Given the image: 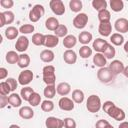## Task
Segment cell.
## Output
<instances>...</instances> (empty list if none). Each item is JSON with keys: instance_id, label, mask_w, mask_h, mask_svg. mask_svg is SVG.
<instances>
[{"instance_id": "obj_1", "label": "cell", "mask_w": 128, "mask_h": 128, "mask_svg": "<svg viewBox=\"0 0 128 128\" xmlns=\"http://www.w3.org/2000/svg\"><path fill=\"white\" fill-rule=\"evenodd\" d=\"M102 109L108 116L116 121H123L126 117L124 110L117 107L112 101H105L102 104Z\"/></svg>"}, {"instance_id": "obj_2", "label": "cell", "mask_w": 128, "mask_h": 128, "mask_svg": "<svg viewBox=\"0 0 128 128\" xmlns=\"http://www.w3.org/2000/svg\"><path fill=\"white\" fill-rule=\"evenodd\" d=\"M86 108L91 113L98 112L102 108V103H101L100 97L97 96V95H95V94L90 95L87 98V101H86Z\"/></svg>"}, {"instance_id": "obj_3", "label": "cell", "mask_w": 128, "mask_h": 128, "mask_svg": "<svg viewBox=\"0 0 128 128\" xmlns=\"http://www.w3.org/2000/svg\"><path fill=\"white\" fill-rule=\"evenodd\" d=\"M43 81L46 85H55L56 75H55V67L52 65H47L42 70Z\"/></svg>"}, {"instance_id": "obj_4", "label": "cell", "mask_w": 128, "mask_h": 128, "mask_svg": "<svg viewBox=\"0 0 128 128\" xmlns=\"http://www.w3.org/2000/svg\"><path fill=\"white\" fill-rule=\"evenodd\" d=\"M114 76L115 75L112 73V71L108 67L100 68L97 71V78H98V80L101 83H104V84H107V83L111 82L114 79Z\"/></svg>"}, {"instance_id": "obj_5", "label": "cell", "mask_w": 128, "mask_h": 128, "mask_svg": "<svg viewBox=\"0 0 128 128\" xmlns=\"http://www.w3.org/2000/svg\"><path fill=\"white\" fill-rule=\"evenodd\" d=\"M45 13V8L43 5L36 4L32 7V9L29 12V19L32 22H37L40 20V18L44 15Z\"/></svg>"}, {"instance_id": "obj_6", "label": "cell", "mask_w": 128, "mask_h": 128, "mask_svg": "<svg viewBox=\"0 0 128 128\" xmlns=\"http://www.w3.org/2000/svg\"><path fill=\"white\" fill-rule=\"evenodd\" d=\"M49 6L51 11L57 16H61L65 13V5L61 0H51L49 2Z\"/></svg>"}, {"instance_id": "obj_7", "label": "cell", "mask_w": 128, "mask_h": 128, "mask_svg": "<svg viewBox=\"0 0 128 128\" xmlns=\"http://www.w3.org/2000/svg\"><path fill=\"white\" fill-rule=\"evenodd\" d=\"M88 23V16L86 13H79L73 19V26L77 29H83Z\"/></svg>"}, {"instance_id": "obj_8", "label": "cell", "mask_w": 128, "mask_h": 128, "mask_svg": "<svg viewBox=\"0 0 128 128\" xmlns=\"http://www.w3.org/2000/svg\"><path fill=\"white\" fill-rule=\"evenodd\" d=\"M33 80V72L31 70H23L18 76V83L22 86L28 85Z\"/></svg>"}, {"instance_id": "obj_9", "label": "cell", "mask_w": 128, "mask_h": 128, "mask_svg": "<svg viewBox=\"0 0 128 128\" xmlns=\"http://www.w3.org/2000/svg\"><path fill=\"white\" fill-rule=\"evenodd\" d=\"M58 106L63 111H72L74 109V101L66 96L62 97L58 101Z\"/></svg>"}, {"instance_id": "obj_10", "label": "cell", "mask_w": 128, "mask_h": 128, "mask_svg": "<svg viewBox=\"0 0 128 128\" xmlns=\"http://www.w3.org/2000/svg\"><path fill=\"white\" fill-rule=\"evenodd\" d=\"M46 128H63L64 127V121L60 118L50 116L45 121Z\"/></svg>"}, {"instance_id": "obj_11", "label": "cell", "mask_w": 128, "mask_h": 128, "mask_svg": "<svg viewBox=\"0 0 128 128\" xmlns=\"http://www.w3.org/2000/svg\"><path fill=\"white\" fill-rule=\"evenodd\" d=\"M15 19L14 13L12 11H4L0 13V27L5 26L6 24H11L13 23Z\"/></svg>"}, {"instance_id": "obj_12", "label": "cell", "mask_w": 128, "mask_h": 128, "mask_svg": "<svg viewBox=\"0 0 128 128\" xmlns=\"http://www.w3.org/2000/svg\"><path fill=\"white\" fill-rule=\"evenodd\" d=\"M28 46H29V39L26 36L22 35V36L18 37V39L15 43V48L18 52L24 53L28 49Z\"/></svg>"}, {"instance_id": "obj_13", "label": "cell", "mask_w": 128, "mask_h": 128, "mask_svg": "<svg viewBox=\"0 0 128 128\" xmlns=\"http://www.w3.org/2000/svg\"><path fill=\"white\" fill-rule=\"evenodd\" d=\"M114 28L120 34L127 33L128 32V20L126 18H118L114 23Z\"/></svg>"}, {"instance_id": "obj_14", "label": "cell", "mask_w": 128, "mask_h": 128, "mask_svg": "<svg viewBox=\"0 0 128 128\" xmlns=\"http://www.w3.org/2000/svg\"><path fill=\"white\" fill-rule=\"evenodd\" d=\"M108 68L112 71V73L114 75H117V74L123 73L125 66H124V64H123L122 61H120V60H113L109 64V67Z\"/></svg>"}, {"instance_id": "obj_15", "label": "cell", "mask_w": 128, "mask_h": 128, "mask_svg": "<svg viewBox=\"0 0 128 128\" xmlns=\"http://www.w3.org/2000/svg\"><path fill=\"white\" fill-rule=\"evenodd\" d=\"M63 59L67 64H75L77 61V54L74 50L72 49H67L64 53H63Z\"/></svg>"}, {"instance_id": "obj_16", "label": "cell", "mask_w": 128, "mask_h": 128, "mask_svg": "<svg viewBox=\"0 0 128 128\" xmlns=\"http://www.w3.org/2000/svg\"><path fill=\"white\" fill-rule=\"evenodd\" d=\"M98 32L100 33V35L107 37V36H111L112 33V24L110 22H106V23H100L99 27H98Z\"/></svg>"}, {"instance_id": "obj_17", "label": "cell", "mask_w": 128, "mask_h": 128, "mask_svg": "<svg viewBox=\"0 0 128 128\" xmlns=\"http://www.w3.org/2000/svg\"><path fill=\"white\" fill-rule=\"evenodd\" d=\"M108 44V42L102 38H96L93 43H92V48L97 52V53H102L106 47V45Z\"/></svg>"}, {"instance_id": "obj_18", "label": "cell", "mask_w": 128, "mask_h": 128, "mask_svg": "<svg viewBox=\"0 0 128 128\" xmlns=\"http://www.w3.org/2000/svg\"><path fill=\"white\" fill-rule=\"evenodd\" d=\"M56 91L60 96H66L71 92V85L67 82H61L56 86Z\"/></svg>"}, {"instance_id": "obj_19", "label": "cell", "mask_w": 128, "mask_h": 128, "mask_svg": "<svg viewBox=\"0 0 128 128\" xmlns=\"http://www.w3.org/2000/svg\"><path fill=\"white\" fill-rule=\"evenodd\" d=\"M58 43H59V38L56 35H51V34L45 35V42H44L45 47L53 48V47H56Z\"/></svg>"}, {"instance_id": "obj_20", "label": "cell", "mask_w": 128, "mask_h": 128, "mask_svg": "<svg viewBox=\"0 0 128 128\" xmlns=\"http://www.w3.org/2000/svg\"><path fill=\"white\" fill-rule=\"evenodd\" d=\"M19 116L22 118V119H31L33 118L34 116V111L33 109L30 107V106H23L20 108L19 110Z\"/></svg>"}, {"instance_id": "obj_21", "label": "cell", "mask_w": 128, "mask_h": 128, "mask_svg": "<svg viewBox=\"0 0 128 128\" xmlns=\"http://www.w3.org/2000/svg\"><path fill=\"white\" fill-rule=\"evenodd\" d=\"M8 100H9V104L12 106V107H20L21 104H22V97L17 94V93H11L9 96H8Z\"/></svg>"}, {"instance_id": "obj_22", "label": "cell", "mask_w": 128, "mask_h": 128, "mask_svg": "<svg viewBox=\"0 0 128 128\" xmlns=\"http://www.w3.org/2000/svg\"><path fill=\"white\" fill-rule=\"evenodd\" d=\"M54 57H55L54 52L50 49H45V50L41 51V53H40V59L45 63L52 62L54 60Z\"/></svg>"}, {"instance_id": "obj_23", "label": "cell", "mask_w": 128, "mask_h": 128, "mask_svg": "<svg viewBox=\"0 0 128 128\" xmlns=\"http://www.w3.org/2000/svg\"><path fill=\"white\" fill-rule=\"evenodd\" d=\"M106 62H107V59H106V57L102 53H96L93 56V63L97 67H100V68L105 67Z\"/></svg>"}, {"instance_id": "obj_24", "label": "cell", "mask_w": 128, "mask_h": 128, "mask_svg": "<svg viewBox=\"0 0 128 128\" xmlns=\"http://www.w3.org/2000/svg\"><path fill=\"white\" fill-rule=\"evenodd\" d=\"M92 38H93V36L90 32L82 31V32H80V34L78 36V41L83 45H88L92 41Z\"/></svg>"}, {"instance_id": "obj_25", "label": "cell", "mask_w": 128, "mask_h": 128, "mask_svg": "<svg viewBox=\"0 0 128 128\" xmlns=\"http://www.w3.org/2000/svg\"><path fill=\"white\" fill-rule=\"evenodd\" d=\"M18 34H19V29H17L14 26H8L5 29V36L8 40L16 39L18 37Z\"/></svg>"}, {"instance_id": "obj_26", "label": "cell", "mask_w": 128, "mask_h": 128, "mask_svg": "<svg viewBox=\"0 0 128 128\" xmlns=\"http://www.w3.org/2000/svg\"><path fill=\"white\" fill-rule=\"evenodd\" d=\"M59 21L56 17H49L45 21V27L50 31H55L59 26Z\"/></svg>"}, {"instance_id": "obj_27", "label": "cell", "mask_w": 128, "mask_h": 128, "mask_svg": "<svg viewBox=\"0 0 128 128\" xmlns=\"http://www.w3.org/2000/svg\"><path fill=\"white\" fill-rule=\"evenodd\" d=\"M77 38L74 35H67L64 39H63V45L65 48L67 49H71L73 48L76 44H77Z\"/></svg>"}, {"instance_id": "obj_28", "label": "cell", "mask_w": 128, "mask_h": 128, "mask_svg": "<svg viewBox=\"0 0 128 128\" xmlns=\"http://www.w3.org/2000/svg\"><path fill=\"white\" fill-rule=\"evenodd\" d=\"M102 54L106 57V59H112L115 57V54H116V50L114 48V46L110 43H108L104 49V51L102 52Z\"/></svg>"}, {"instance_id": "obj_29", "label": "cell", "mask_w": 128, "mask_h": 128, "mask_svg": "<svg viewBox=\"0 0 128 128\" xmlns=\"http://www.w3.org/2000/svg\"><path fill=\"white\" fill-rule=\"evenodd\" d=\"M84 97H85V95H84V92L82 90H80V89L73 90V92H72V100L75 103H77V104L82 103L84 101Z\"/></svg>"}, {"instance_id": "obj_30", "label": "cell", "mask_w": 128, "mask_h": 128, "mask_svg": "<svg viewBox=\"0 0 128 128\" xmlns=\"http://www.w3.org/2000/svg\"><path fill=\"white\" fill-rule=\"evenodd\" d=\"M18 66L20 68H26L30 64V56L26 53H22L19 55V61H18Z\"/></svg>"}, {"instance_id": "obj_31", "label": "cell", "mask_w": 128, "mask_h": 128, "mask_svg": "<svg viewBox=\"0 0 128 128\" xmlns=\"http://www.w3.org/2000/svg\"><path fill=\"white\" fill-rule=\"evenodd\" d=\"M45 35L42 33H34L32 36V43L36 46H44Z\"/></svg>"}, {"instance_id": "obj_32", "label": "cell", "mask_w": 128, "mask_h": 128, "mask_svg": "<svg viewBox=\"0 0 128 128\" xmlns=\"http://www.w3.org/2000/svg\"><path fill=\"white\" fill-rule=\"evenodd\" d=\"M110 41H111L112 45L120 46V45H122L124 43V37L120 33H114V34H112L110 36Z\"/></svg>"}, {"instance_id": "obj_33", "label": "cell", "mask_w": 128, "mask_h": 128, "mask_svg": "<svg viewBox=\"0 0 128 128\" xmlns=\"http://www.w3.org/2000/svg\"><path fill=\"white\" fill-rule=\"evenodd\" d=\"M5 59L9 64H16L19 61V55L16 51H8L6 53Z\"/></svg>"}, {"instance_id": "obj_34", "label": "cell", "mask_w": 128, "mask_h": 128, "mask_svg": "<svg viewBox=\"0 0 128 128\" xmlns=\"http://www.w3.org/2000/svg\"><path fill=\"white\" fill-rule=\"evenodd\" d=\"M56 86L55 85H46V87L44 88L43 94L47 99H52L55 94H56Z\"/></svg>"}, {"instance_id": "obj_35", "label": "cell", "mask_w": 128, "mask_h": 128, "mask_svg": "<svg viewBox=\"0 0 128 128\" xmlns=\"http://www.w3.org/2000/svg\"><path fill=\"white\" fill-rule=\"evenodd\" d=\"M110 19H111V14L107 9H104L98 12V20L100 21V23L110 22Z\"/></svg>"}, {"instance_id": "obj_36", "label": "cell", "mask_w": 128, "mask_h": 128, "mask_svg": "<svg viewBox=\"0 0 128 128\" xmlns=\"http://www.w3.org/2000/svg\"><path fill=\"white\" fill-rule=\"evenodd\" d=\"M34 92H35V91H34V89H33L32 87L26 86V87H23V88L21 89V91H20V96L22 97V99H23L24 101H27V102H28L30 96H31L32 93H34Z\"/></svg>"}, {"instance_id": "obj_37", "label": "cell", "mask_w": 128, "mask_h": 128, "mask_svg": "<svg viewBox=\"0 0 128 128\" xmlns=\"http://www.w3.org/2000/svg\"><path fill=\"white\" fill-rule=\"evenodd\" d=\"M69 7H70V10L72 12H80L82 7H83V4H82V1L81 0H70L69 1Z\"/></svg>"}, {"instance_id": "obj_38", "label": "cell", "mask_w": 128, "mask_h": 128, "mask_svg": "<svg viewBox=\"0 0 128 128\" xmlns=\"http://www.w3.org/2000/svg\"><path fill=\"white\" fill-rule=\"evenodd\" d=\"M109 4L114 12H120L124 8V2L122 0H110Z\"/></svg>"}, {"instance_id": "obj_39", "label": "cell", "mask_w": 128, "mask_h": 128, "mask_svg": "<svg viewBox=\"0 0 128 128\" xmlns=\"http://www.w3.org/2000/svg\"><path fill=\"white\" fill-rule=\"evenodd\" d=\"M54 35H56L58 38H65L68 35V28L64 24H60L58 28L54 31Z\"/></svg>"}, {"instance_id": "obj_40", "label": "cell", "mask_w": 128, "mask_h": 128, "mask_svg": "<svg viewBox=\"0 0 128 128\" xmlns=\"http://www.w3.org/2000/svg\"><path fill=\"white\" fill-rule=\"evenodd\" d=\"M79 55L83 59H87L92 55V48H90L88 45H83L79 49Z\"/></svg>"}, {"instance_id": "obj_41", "label": "cell", "mask_w": 128, "mask_h": 128, "mask_svg": "<svg viewBox=\"0 0 128 128\" xmlns=\"http://www.w3.org/2000/svg\"><path fill=\"white\" fill-rule=\"evenodd\" d=\"M92 6L95 10L98 12L101 10H104L107 8V1L106 0H93L92 1Z\"/></svg>"}, {"instance_id": "obj_42", "label": "cell", "mask_w": 128, "mask_h": 128, "mask_svg": "<svg viewBox=\"0 0 128 128\" xmlns=\"http://www.w3.org/2000/svg\"><path fill=\"white\" fill-rule=\"evenodd\" d=\"M28 103H29L31 106H33V107L38 106V105L41 103V96H40V94H38L37 92L32 93V95L30 96V98H29V100H28Z\"/></svg>"}, {"instance_id": "obj_43", "label": "cell", "mask_w": 128, "mask_h": 128, "mask_svg": "<svg viewBox=\"0 0 128 128\" xmlns=\"http://www.w3.org/2000/svg\"><path fill=\"white\" fill-rule=\"evenodd\" d=\"M41 109L45 112H51L53 109H54V103L49 100V99H46L44 101H42L41 103Z\"/></svg>"}, {"instance_id": "obj_44", "label": "cell", "mask_w": 128, "mask_h": 128, "mask_svg": "<svg viewBox=\"0 0 128 128\" xmlns=\"http://www.w3.org/2000/svg\"><path fill=\"white\" fill-rule=\"evenodd\" d=\"M34 29H35V27H34L33 24H24V25L20 26L19 32L22 33L23 35L24 34H30V33H32L34 31Z\"/></svg>"}, {"instance_id": "obj_45", "label": "cell", "mask_w": 128, "mask_h": 128, "mask_svg": "<svg viewBox=\"0 0 128 128\" xmlns=\"http://www.w3.org/2000/svg\"><path fill=\"white\" fill-rule=\"evenodd\" d=\"M11 92V88L9 86V84L6 81H2L0 83V95H5L7 96L9 93Z\"/></svg>"}, {"instance_id": "obj_46", "label": "cell", "mask_w": 128, "mask_h": 128, "mask_svg": "<svg viewBox=\"0 0 128 128\" xmlns=\"http://www.w3.org/2000/svg\"><path fill=\"white\" fill-rule=\"evenodd\" d=\"M63 121H64V127L65 128H76V122L73 118L67 117Z\"/></svg>"}, {"instance_id": "obj_47", "label": "cell", "mask_w": 128, "mask_h": 128, "mask_svg": "<svg viewBox=\"0 0 128 128\" xmlns=\"http://www.w3.org/2000/svg\"><path fill=\"white\" fill-rule=\"evenodd\" d=\"M6 82L9 84V86H10V88H11V91L16 90V88H17V86H18V82H17L16 79H14V78H7Z\"/></svg>"}, {"instance_id": "obj_48", "label": "cell", "mask_w": 128, "mask_h": 128, "mask_svg": "<svg viewBox=\"0 0 128 128\" xmlns=\"http://www.w3.org/2000/svg\"><path fill=\"white\" fill-rule=\"evenodd\" d=\"M0 5L3 8H12L14 5V2H13V0H1Z\"/></svg>"}, {"instance_id": "obj_49", "label": "cell", "mask_w": 128, "mask_h": 128, "mask_svg": "<svg viewBox=\"0 0 128 128\" xmlns=\"http://www.w3.org/2000/svg\"><path fill=\"white\" fill-rule=\"evenodd\" d=\"M9 103V100H8V96H5V95H0V108L3 109L4 107L7 106V104Z\"/></svg>"}, {"instance_id": "obj_50", "label": "cell", "mask_w": 128, "mask_h": 128, "mask_svg": "<svg viewBox=\"0 0 128 128\" xmlns=\"http://www.w3.org/2000/svg\"><path fill=\"white\" fill-rule=\"evenodd\" d=\"M108 123H109V122H108L107 120L100 119V120H98V121L96 122V124H95V128H105L106 125H107Z\"/></svg>"}, {"instance_id": "obj_51", "label": "cell", "mask_w": 128, "mask_h": 128, "mask_svg": "<svg viewBox=\"0 0 128 128\" xmlns=\"http://www.w3.org/2000/svg\"><path fill=\"white\" fill-rule=\"evenodd\" d=\"M7 75H8V70L4 67H1L0 68V80L5 79L7 77Z\"/></svg>"}, {"instance_id": "obj_52", "label": "cell", "mask_w": 128, "mask_h": 128, "mask_svg": "<svg viewBox=\"0 0 128 128\" xmlns=\"http://www.w3.org/2000/svg\"><path fill=\"white\" fill-rule=\"evenodd\" d=\"M118 128H128V122H127V121H122V122L119 124Z\"/></svg>"}, {"instance_id": "obj_53", "label": "cell", "mask_w": 128, "mask_h": 128, "mask_svg": "<svg viewBox=\"0 0 128 128\" xmlns=\"http://www.w3.org/2000/svg\"><path fill=\"white\" fill-rule=\"evenodd\" d=\"M123 74L125 75V77H127L128 78V65L124 68V71H123Z\"/></svg>"}, {"instance_id": "obj_54", "label": "cell", "mask_w": 128, "mask_h": 128, "mask_svg": "<svg viewBox=\"0 0 128 128\" xmlns=\"http://www.w3.org/2000/svg\"><path fill=\"white\" fill-rule=\"evenodd\" d=\"M124 51L126 53H128V41H126L125 44H124Z\"/></svg>"}, {"instance_id": "obj_55", "label": "cell", "mask_w": 128, "mask_h": 128, "mask_svg": "<svg viewBox=\"0 0 128 128\" xmlns=\"http://www.w3.org/2000/svg\"><path fill=\"white\" fill-rule=\"evenodd\" d=\"M9 128H20V126H18V125H16V124H12V125L9 126Z\"/></svg>"}, {"instance_id": "obj_56", "label": "cell", "mask_w": 128, "mask_h": 128, "mask_svg": "<svg viewBox=\"0 0 128 128\" xmlns=\"http://www.w3.org/2000/svg\"><path fill=\"white\" fill-rule=\"evenodd\" d=\"M105 128H114V127H113V126H112L110 123H108V124L106 125V127H105Z\"/></svg>"}]
</instances>
